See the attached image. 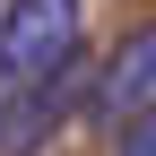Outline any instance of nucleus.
Here are the masks:
<instances>
[{
	"instance_id": "20e7f679",
	"label": "nucleus",
	"mask_w": 156,
	"mask_h": 156,
	"mask_svg": "<svg viewBox=\"0 0 156 156\" xmlns=\"http://www.w3.org/2000/svg\"><path fill=\"white\" fill-rule=\"evenodd\" d=\"M113 156H156V104H147L130 130H113Z\"/></svg>"
},
{
	"instance_id": "f257e3e1",
	"label": "nucleus",
	"mask_w": 156,
	"mask_h": 156,
	"mask_svg": "<svg viewBox=\"0 0 156 156\" xmlns=\"http://www.w3.org/2000/svg\"><path fill=\"white\" fill-rule=\"evenodd\" d=\"M87 52V9L78 0H9L0 9V113L26 87H44L52 69H69Z\"/></svg>"
},
{
	"instance_id": "7ed1b4c3",
	"label": "nucleus",
	"mask_w": 156,
	"mask_h": 156,
	"mask_svg": "<svg viewBox=\"0 0 156 156\" xmlns=\"http://www.w3.org/2000/svg\"><path fill=\"white\" fill-rule=\"evenodd\" d=\"M87 87H95V61H87V52H78L69 69H52L44 87H26L9 113H0V156H35L69 113H87Z\"/></svg>"
},
{
	"instance_id": "f03ea898",
	"label": "nucleus",
	"mask_w": 156,
	"mask_h": 156,
	"mask_svg": "<svg viewBox=\"0 0 156 156\" xmlns=\"http://www.w3.org/2000/svg\"><path fill=\"white\" fill-rule=\"evenodd\" d=\"M147 104H156V17H139V26L113 35V52L95 61V87H87V122L113 139V130H130Z\"/></svg>"
}]
</instances>
